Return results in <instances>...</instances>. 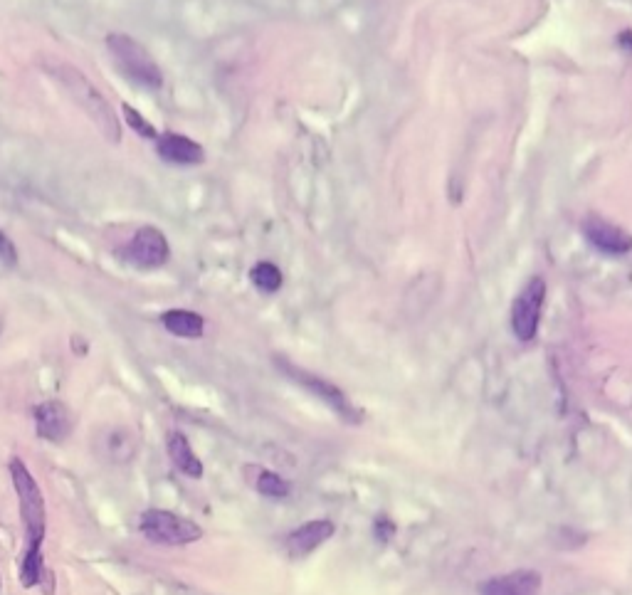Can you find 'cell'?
Returning a JSON list of instances; mask_svg holds the SVG:
<instances>
[{
  "instance_id": "cell-17",
  "label": "cell",
  "mask_w": 632,
  "mask_h": 595,
  "mask_svg": "<svg viewBox=\"0 0 632 595\" xmlns=\"http://www.w3.org/2000/svg\"><path fill=\"white\" fill-rule=\"evenodd\" d=\"M121 112H124V121L136 131L139 136H146V139H158L156 129L151 126V121H146L144 114H139L136 109H131L129 104H121Z\"/></svg>"
},
{
  "instance_id": "cell-14",
  "label": "cell",
  "mask_w": 632,
  "mask_h": 595,
  "mask_svg": "<svg viewBox=\"0 0 632 595\" xmlns=\"http://www.w3.org/2000/svg\"><path fill=\"white\" fill-rule=\"evenodd\" d=\"M161 324L166 326L168 334L181 336V339H200L205 331L203 317L188 312V309H171V312L161 314Z\"/></svg>"
},
{
  "instance_id": "cell-18",
  "label": "cell",
  "mask_w": 632,
  "mask_h": 595,
  "mask_svg": "<svg viewBox=\"0 0 632 595\" xmlns=\"http://www.w3.org/2000/svg\"><path fill=\"white\" fill-rule=\"evenodd\" d=\"M0 262H5V265L10 267L18 262V250H15L13 240H10L3 230H0Z\"/></svg>"
},
{
  "instance_id": "cell-7",
  "label": "cell",
  "mask_w": 632,
  "mask_h": 595,
  "mask_svg": "<svg viewBox=\"0 0 632 595\" xmlns=\"http://www.w3.org/2000/svg\"><path fill=\"white\" fill-rule=\"evenodd\" d=\"M121 257L139 270H156V267H163L168 262L171 247H168L166 235L161 230L146 225V228L136 230L129 245L121 250Z\"/></svg>"
},
{
  "instance_id": "cell-3",
  "label": "cell",
  "mask_w": 632,
  "mask_h": 595,
  "mask_svg": "<svg viewBox=\"0 0 632 595\" xmlns=\"http://www.w3.org/2000/svg\"><path fill=\"white\" fill-rule=\"evenodd\" d=\"M107 47L112 52L114 62L131 82L141 84V87L156 89L163 84V72L158 67L149 50L141 45L139 40H134L131 35L124 33H112L107 38Z\"/></svg>"
},
{
  "instance_id": "cell-5",
  "label": "cell",
  "mask_w": 632,
  "mask_h": 595,
  "mask_svg": "<svg viewBox=\"0 0 632 595\" xmlns=\"http://www.w3.org/2000/svg\"><path fill=\"white\" fill-rule=\"evenodd\" d=\"M277 366L287 373V378H292L294 383H299V386L307 388L309 393H314L321 403L329 405V408L334 410L341 420H346V423H358V420H361V413L354 408V403H351L349 396H346L341 388H336L334 383H329L321 376H314V373L304 371V368H297L294 363L282 361V358H277Z\"/></svg>"
},
{
  "instance_id": "cell-16",
  "label": "cell",
  "mask_w": 632,
  "mask_h": 595,
  "mask_svg": "<svg viewBox=\"0 0 632 595\" xmlns=\"http://www.w3.org/2000/svg\"><path fill=\"white\" fill-rule=\"evenodd\" d=\"M255 479V487L257 492L265 494V497L270 499H287L289 492H292V487H289V482H284L282 477L275 475V472H267V470H260L257 472Z\"/></svg>"
},
{
  "instance_id": "cell-12",
  "label": "cell",
  "mask_w": 632,
  "mask_h": 595,
  "mask_svg": "<svg viewBox=\"0 0 632 595\" xmlns=\"http://www.w3.org/2000/svg\"><path fill=\"white\" fill-rule=\"evenodd\" d=\"M156 151L163 161L176 166H198L205 161L203 146L183 134H163L156 139Z\"/></svg>"
},
{
  "instance_id": "cell-4",
  "label": "cell",
  "mask_w": 632,
  "mask_h": 595,
  "mask_svg": "<svg viewBox=\"0 0 632 595\" xmlns=\"http://www.w3.org/2000/svg\"><path fill=\"white\" fill-rule=\"evenodd\" d=\"M139 529L146 539L163 546H186L203 539V529L196 521L166 512V509H149V512L141 514Z\"/></svg>"
},
{
  "instance_id": "cell-20",
  "label": "cell",
  "mask_w": 632,
  "mask_h": 595,
  "mask_svg": "<svg viewBox=\"0 0 632 595\" xmlns=\"http://www.w3.org/2000/svg\"><path fill=\"white\" fill-rule=\"evenodd\" d=\"M618 42H620V47H625V50H632V30H625L623 35H618Z\"/></svg>"
},
{
  "instance_id": "cell-15",
  "label": "cell",
  "mask_w": 632,
  "mask_h": 595,
  "mask_svg": "<svg viewBox=\"0 0 632 595\" xmlns=\"http://www.w3.org/2000/svg\"><path fill=\"white\" fill-rule=\"evenodd\" d=\"M250 279H252V284L265 294L279 292L284 284L282 270H279L277 265H272V262H257V265L250 270Z\"/></svg>"
},
{
  "instance_id": "cell-6",
  "label": "cell",
  "mask_w": 632,
  "mask_h": 595,
  "mask_svg": "<svg viewBox=\"0 0 632 595\" xmlns=\"http://www.w3.org/2000/svg\"><path fill=\"white\" fill-rule=\"evenodd\" d=\"M546 299V279L531 277L524 284L519 294H516L512 304V329L519 341H531L539 334L541 312H544Z\"/></svg>"
},
{
  "instance_id": "cell-8",
  "label": "cell",
  "mask_w": 632,
  "mask_h": 595,
  "mask_svg": "<svg viewBox=\"0 0 632 595\" xmlns=\"http://www.w3.org/2000/svg\"><path fill=\"white\" fill-rule=\"evenodd\" d=\"M583 235L591 242L598 252L610 257H620L632 252V235L623 230L620 225L610 223V220L598 218V215H588L583 220Z\"/></svg>"
},
{
  "instance_id": "cell-2",
  "label": "cell",
  "mask_w": 632,
  "mask_h": 595,
  "mask_svg": "<svg viewBox=\"0 0 632 595\" xmlns=\"http://www.w3.org/2000/svg\"><path fill=\"white\" fill-rule=\"evenodd\" d=\"M45 70L50 72L52 80L60 84V87L75 99V104H79V107L87 112V117L94 121V126H97L99 131H102L104 139H107L109 144H119L121 126L117 112H114L112 104L107 102V97L94 87V82L89 80L82 70H77L75 65H70V62L65 60L45 62Z\"/></svg>"
},
{
  "instance_id": "cell-19",
  "label": "cell",
  "mask_w": 632,
  "mask_h": 595,
  "mask_svg": "<svg viewBox=\"0 0 632 595\" xmlns=\"http://www.w3.org/2000/svg\"><path fill=\"white\" fill-rule=\"evenodd\" d=\"M376 536H378V541H388L393 536V524L386 519V516H381V519L376 521Z\"/></svg>"
},
{
  "instance_id": "cell-11",
  "label": "cell",
  "mask_w": 632,
  "mask_h": 595,
  "mask_svg": "<svg viewBox=\"0 0 632 595\" xmlns=\"http://www.w3.org/2000/svg\"><path fill=\"white\" fill-rule=\"evenodd\" d=\"M541 591V573L539 571H514L507 576L489 578L479 586L482 595H539Z\"/></svg>"
},
{
  "instance_id": "cell-9",
  "label": "cell",
  "mask_w": 632,
  "mask_h": 595,
  "mask_svg": "<svg viewBox=\"0 0 632 595\" xmlns=\"http://www.w3.org/2000/svg\"><path fill=\"white\" fill-rule=\"evenodd\" d=\"M38 435L47 442H62L72 433V413L60 400H47L35 408Z\"/></svg>"
},
{
  "instance_id": "cell-21",
  "label": "cell",
  "mask_w": 632,
  "mask_h": 595,
  "mask_svg": "<svg viewBox=\"0 0 632 595\" xmlns=\"http://www.w3.org/2000/svg\"><path fill=\"white\" fill-rule=\"evenodd\" d=\"M3 326H5L3 324V314H0V334H3Z\"/></svg>"
},
{
  "instance_id": "cell-13",
  "label": "cell",
  "mask_w": 632,
  "mask_h": 595,
  "mask_svg": "<svg viewBox=\"0 0 632 595\" xmlns=\"http://www.w3.org/2000/svg\"><path fill=\"white\" fill-rule=\"evenodd\" d=\"M168 455H171L173 465H176L186 477H191V479L203 477V462L198 460L191 442H188V437L183 433H173L171 437H168Z\"/></svg>"
},
{
  "instance_id": "cell-1",
  "label": "cell",
  "mask_w": 632,
  "mask_h": 595,
  "mask_svg": "<svg viewBox=\"0 0 632 595\" xmlns=\"http://www.w3.org/2000/svg\"><path fill=\"white\" fill-rule=\"evenodd\" d=\"M10 477H13L15 492H18L20 516L25 524V556H23V578L25 588L38 586L42 578V541H45V497H42L38 482L30 475L25 462L20 457L10 460Z\"/></svg>"
},
{
  "instance_id": "cell-10",
  "label": "cell",
  "mask_w": 632,
  "mask_h": 595,
  "mask_svg": "<svg viewBox=\"0 0 632 595\" xmlns=\"http://www.w3.org/2000/svg\"><path fill=\"white\" fill-rule=\"evenodd\" d=\"M334 531H336L334 521H329V519H316V521H309V524L299 526V529H294L292 534L287 536L289 556L304 558V556L314 554L321 544H326V541L334 536Z\"/></svg>"
}]
</instances>
